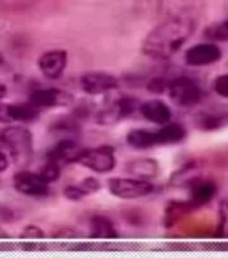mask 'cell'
Instances as JSON below:
<instances>
[{
	"label": "cell",
	"mask_w": 228,
	"mask_h": 258,
	"mask_svg": "<svg viewBox=\"0 0 228 258\" xmlns=\"http://www.w3.org/2000/svg\"><path fill=\"white\" fill-rule=\"evenodd\" d=\"M195 23L189 18H171L153 28L142 42L141 51L152 59L173 56L191 38Z\"/></svg>",
	"instance_id": "6da1fadb"
},
{
	"label": "cell",
	"mask_w": 228,
	"mask_h": 258,
	"mask_svg": "<svg viewBox=\"0 0 228 258\" xmlns=\"http://www.w3.org/2000/svg\"><path fill=\"white\" fill-rule=\"evenodd\" d=\"M0 143L7 148L14 163L27 165L34 155V140L31 132L23 126H7L0 132Z\"/></svg>",
	"instance_id": "7a4b0ae2"
},
{
	"label": "cell",
	"mask_w": 228,
	"mask_h": 258,
	"mask_svg": "<svg viewBox=\"0 0 228 258\" xmlns=\"http://www.w3.org/2000/svg\"><path fill=\"white\" fill-rule=\"evenodd\" d=\"M109 191L120 199H138L150 195L155 185L138 177H113L109 180Z\"/></svg>",
	"instance_id": "3957f363"
},
{
	"label": "cell",
	"mask_w": 228,
	"mask_h": 258,
	"mask_svg": "<svg viewBox=\"0 0 228 258\" xmlns=\"http://www.w3.org/2000/svg\"><path fill=\"white\" fill-rule=\"evenodd\" d=\"M171 100L179 106L189 108L201 101V89L195 81L187 77H177L169 81L167 86Z\"/></svg>",
	"instance_id": "277c9868"
},
{
	"label": "cell",
	"mask_w": 228,
	"mask_h": 258,
	"mask_svg": "<svg viewBox=\"0 0 228 258\" xmlns=\"http://www.w3.org/2000/svg\"><path fill=\"white\" fill-rule=\"evenodd\" d=\"M77 163L97 173H106L116 167V157L112 147L102 145L97 148H84Z\"/></svg>",
	"instance_id": "5b68a950"
},
{
	"label": "cell",
	"mask_w": 228,
	"mask_h": 258,
	"mask_svg": "<svg viewBox=\"0 0 228 258\" xmlns=\"http://www.w3.org/2000/svg\"><path fill=\"white\" fill-rule=\"evenodd\" d=\"M137 108H140V105L134 97L121 96L106 101V106L97 114V121L100 124H113L124 117L130 116Z\"/></svg>",
	"instance_id": "8992f818"
},
{
	"label": "cell",
	"mask_w": 228,
	"mask_h": 258,
	"mask_svg": "<svg viewBox=\"0 0 228 258\" xmlns=\"http://www.w3.org/2000/svg\"><path fill=\"white\" fill-rule=\"evenodd\" d=\"M14 187L23 195L34 198L46 197L50 191V183L40 176L39 172L34 173L31 171H19L14 175Z\"/></svg>",
	"instance_id": "52a82bcc"
},
{
	"label": "cell",
	"mask_w": 228,
	"mask_h": 258,
	"mask_svg": "<svg viewBox=\"0 0 228 258\" xmlns=\"http://www.w3.org/2000/svg\"><path fill=\"white\" fill-rule=\"evenodd\" d=\"M80 84L85 93L90 96H100L114 90L118 86V80L109 73L89 72L81 77Z\"/></svg>",
	"instance_id": "ba28073f"
},
{
	"label": "cell",
	"mask_w": 228,
	"mask_h": 258,
	"mask_svg": "<svg viewBox=\"0 0 228 258\" xmlns=\"http://www.w3.org/2000/svg\"><path fill=\"white\" fill-rule=\"evenodd\" d=\"M67 66V52L63 50H50L43 52L38 59L40 73L48 80H58Z\"/></svg>",
	"instance_id": "9c48e42d"
},
{
	"label": "cell",
	"mask_w": 228,
	"mask_h": 258,
	"mask_svg": "<svg viewBox=\"0 0 228 258\" xmlns=\"http://www.w3.org/2000/svg\"><path fill=\"white\" fill-rule=\"evenodd\" d=\"M30 102L38 108H54V106H67L72 102L70 93L56 88L36 89L30 94Z\"/></svg>",
	"instance_id": "30bf717a"
},
{
	"label": "cell",
	"mask_w": 228,
	"mask_h": 258,
	"mask_svg": "<svg viewBox=\"0 0 228 258\" xmlns=\"http://www.w3.org/2000/svg\"><path fill=\"white\" fill-rule=\"evenodd\" d=\"M221 58V50L213 43L193 44L185 51V60L191 66H207Z\"/></svg>",
	"instance_id": "8fae6325"
},
{
	"label": "cell",
	"mask_w": 228,
	"mask_h": 258,
	"mask_svg": "<svg viewBox=\"0 0 228 258\" xmlns=\"http://www.w3.org/2000/svg\"><path fill=\"white\" fill-rule=\"evenodd\" d=\"M82 151L84 148L75 140L63 139V140L58 141L52 148L48 149L47 160L56 161L59 164L60 163L71 164V163H77Z\"/></svg>",
	"instance_id": "7c38bea8"
},
{
	"label": "cell",
	"mask_w": 228,
	"mask_h": 258,
	"mask_svg": "<svg viewBox=\"0 0 228 258\" xmlns=\"http://www.w3.org/2000/svg\"><path fill=\"white\" fill-rule=\"evenodd\" d=\"M140 112L144 118L157 125L168 124L172 120V110L164 101L149 100L140 105Z\"/></svg>",
	"instance_id": "4fadbf2b"
},
{
	"label": "cell",
	"mask_w": 228,
	"mask_h": 258,
	"mask_svg": "<svg viewBox=\"0 0 228 258\" xmlns=\"http://www.w3.org/2000/svg\"><path fill=\"white\" fill-rule=\"evenodd\" d=\"M187 131L183 125L176 122L164 124L161 129L155 131V141L156 145H172L181 143L185 139Z\"/></svg>",
	"instance_id": "5bb4252c"
},
{
	"label": "cell",
	"mask_w": 228,
	"mask_h": 258,
	"mask_svg": "<svg viewBox=\"0 0 228 258\" xmlns=\"http://www.w3.org/2000/svg\"><path fill=\"white\" fill-rule=\"evenodd\" d=\"M90 237L96 239H113L118 237V233L109 218L94 215L90 219Z\"/></svg>",
	"instance_id": "9a60e30c"
},
{
	"label": "cell",
	"mask_w": 228,
	"mask_h": 258,
	"mask_svg": "<svg viewBox=\"0 0 228 258\" xmlns=\"http://www.w3.org/2000/svg\"><path fill=\"white\" fill-rule=\"evenodd\" d=\"M130 175L138 179H150L155 177L159 172V164L156 160L153 159H148V157H141V159H136V160L129 161L128 167H126Z\"/></svg>",
	"instance_id": "2e32d148"
},
{
	"label": "cell",
	"mask_w": 228,
	"mask_h": 258,
	"mask_svg": "<svg viewBox=\"0 0 228 258\" xmlns=\"http://www.w3.org/2000/svg\"><path fill=\"white\" fill-rule=\"evenodd\" d=\"M126 141H128L129 145H132L133 148L137 149L156 147L155 131H150V129H133L128 133Z\"/></svg>",
	"instance_id": "e0dca14e"
},
{
	"label": "cell",
	"mask_w": 228,
	"mask_h": 258,
	"mask_svg": "<svg viewBox=\"0 0 228 258\" xmlns=\"http://www.w3.org/2000/svg\"><path fill=\"white\" fill-rule=\"evenodd\" d=\"M40 109L32 102H23V104H11V116L14 121L20 122H32L39 117Z\"/></svg>",
	"instance_id": "ac0fdd59"
},
{
	"label": "cell",
	"mask_w": 228,
	"mask_h": 258,
	"mask_svg": "<svg viewBox=\"0 0 228 258\" xmlns=\"http://www.w3.org/2000/svg\"><path fill=\"white\" fill-rule=\"evenodd\" d=\"M216 192V188L212 183H199L193 187L192 189V199L196 202L197 205H201V203H207L208 201H211Z\"/></svg>",
	"instance_id": "d6986e66"
},
{
	"label": "cell",
	"mask_w": 228,
	"mask_h": 258,
	"mask_svg": "<svg viewBox=\"0 0 228 258\" xmlns=\"http://www.w3.org/2000/svg\"><path fill=\"white\" fill-rule=\"evenodd\" d=\"M224 120H227L224 114L207 113V114H201V116H199V118H197V126L205 129V131H212V129L223 126Z\"/></svg>",
	"instance_id": "ffe728a7"
},
{
	"label": "cell",
	"mask_w": 228,
	"mask_h": 258,
	"mask_svg": "<svg viewBox=\"0 0 228 258\" xmlns=\"http://www.w3.org/2000/svg\"><path fill=\"white\" fill-rule=\"evenodd\" d=\"M39 175L47 183H52V181L58 180L60 176V164L56 163V161L47 160V163L40 168Z\"/></svg>",
	"instance_id": "44dd1931"
},
{
	"label": "cell",
	"mask_w": 228,
	"mask_h": 258,
	"mask_svg": "<svg viewBox=\"0 0 228 258\" xmlns=\"http://www.w3.org/2000/svg\"><path fill=\"white\" fill-rule=\"evenodd\" d=\"M38 0H0V7L8 11H22L31 7Z\"/></svg>",
	"instance_id": "7402d4cb"
},
{
	"label": "cell",
	"mask_w": 228,
	"mask_h": 258,
	"mask_svg": "<svg viewBox=\"0 0 228 258\" xmlns=\"http://www.w3.org/2000/svg\"><path fill=\"white\" fill-rule=\"evenodd\" d=\"M207 36L215 40H228V20L209 27L207 30Z\"/></svg>",
	"instance_id": "603a6c76"
},
{
	"label": "cell",
	"mask_w": 228,
	"mask_h": 258,
	"mask_svg": "<svg viewBox=\"0 0 228 258\" xmlns=\"http://www.w3.org/2000/svg\"><path fill=\"white\" fill-rule=\"evenodd\" d=\"M213 88H215V92L219 96L228 98V73L220 74V76L217 77L215 82H213Z\"/></svg>",
	"instance_id": "cb8c5ba5"
},
{
	"label": "cell",
	"mask_w": 228,
	"mask_h": 258,
	"mask_svg": "<svg viewBox=\"0 0 228 258\" xmlns=\"http://www.w3.org/2000/svg\"><path fill=\"white\" fill-rule=\"evenodd\" d=\"M78 184L81 185V188L84 189V192L86 194V197L97 192V191L101 188L100 181L97 180L96 177H86V179H84L82 181H80Z\"/></svg>",
	"instance_id": "d4e9b609"
},
{
	"label": "cell",
	"mask_w": 228,
	"mask_h": 258,
	"mask_svg": "<svg viewBox=\"0 0 228 258\" xmlns=\"http://www.w3.org/2000/svg\"><path fill=\"white\" fill-rule=\"evenodd\" d=\"M63 195L70 201H81V199H84L86 197V194L84 192V189L81 188L80 184L67 185L63 189Z\"/></svg>",
	"instance_id": "484cf974"
},
{
	"label": "cell",
	"mask_w": 228,
	"mask_h": 258,
	"mask_svg": "<svg viewBox=\"0 0 228 258\" xmlns=\"http://www.w3.org/2000/svg\"><path fill=\"white\" fill-rule=\"evenodd\" d=\"M167 86H168V82H165L163 78L157 77V78H153L150 82L148 84V90L150 93H155V94H161L167 90Z\"/></svg>",
	"instance_id": "4316f807"
},
{
	"label": "cell",
	"mask_w": 228,
	"mask_h": 258,
	"mask_svg": "<svg viewBox=\"0 0 228 258\" xmlns=\"http://www.w3.org/2000/svg\"><path fill=\"white\" fill-rule=\"evenodd\" d=\"M44 234L43 231L38 227V226H27L26 230L22 233V238H26V239H40L43 238Z\"/></svg>",
	"instance_id": "83f0119b"
},
{
	"label": "cell",
	"mask_w": 228,
	"mask_h": 258,
	"mask_svg": "<svg viewBox=\"0 0 228 258\" xmlns=\"http://www.w3.org/2000/svg\"><path fill=\"white\" fill-rule=\"evenodd\" d=\"M14 122L11 116V104L0 102V124H10Z\"/></svg>",
	"instance_id": "f1b7e54d"
},
{
	"label": "cell",
	"mask_w": 228,
	"mask_h": 258,
	"mask_svg": "<svg viewBox=\"0 0 228 258\" xmlns=\"http://www.w3.org/2000/svg\"><path fill=\"white\" fill-rule=\"evenodd\" d=\"M0 219L2 221H12L14 219V211H11L7 207H4V206H0Z\"/></svg>",
	"instance_id": "f546056e"
},
{
	"label": "cell",
	"mask_w": 228,
	"mask_h": 258,
	"mask_svg": "<svg viewBox=\"0 0 228 258\" xmlns=\"http://www.w3.org/2000/svg\"><path fill=\"white\" fill-rule=\"evenodd\" d=\"M8 168V159L3 152H0V172H4Z\"/></svg>",
	"instance_id": "4dcf8cb0"
},
{
	"label": "cell",
	"mask_w": 228,
	"mask_h": 258,
	"mask_svg": "<svg viewBox=\"0 0 228 258\" xmlns=\"http://www.w3.org/2000/svg\"><path fill=\"white\" fill-rule=\"evenodd\" d=\"M6 94H7V86L0 82V100H2Z\"/></svg>",
	"instance_id": "1f68e13d"
},
{
	"label": "cell",
	"mask_w": 228,
	"mask_h": 258,
	"mask_svg": "<svg viewBox=\"0 0 228 258\" xmlns=\"http://www.w3.org/2000/svg\"><path fill=\"white\" fill-rule=\"evenodd\" d=\"M4 238H8V234L0 227V239H4Z\"/></svg>",
	"instance_id": "d6a6232c"
},
{
	"label": "cell",
	"mask_w": 228,
	"mask_h": 258,
	"mask_svg": "<svg viewBox=\"0 0 228 258\" xmlns=\"http://www.w3.org/2000/svg\"><path fill=\"white\" fill-rule=\"evenodd\" d=\"M4 63V55H3V52L0 51V68H2V64Z\"/></svg>",
	"instance_id": "836d02e7"
}]
</instances>
